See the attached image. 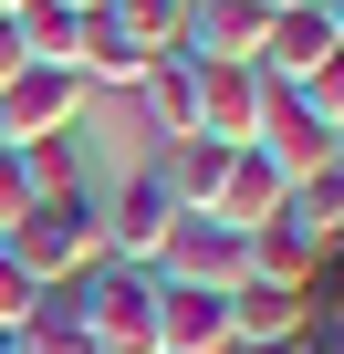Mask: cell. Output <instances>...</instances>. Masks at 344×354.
Returning <instances> with one entry per match:
<instances>
[{
    "instance_id": "cell-23",
    "label": "cell",
    "mask_w": 344,
    "mask_h": 354,
    "mask_svg": "<svg viewBox=\"0 0 344 354\" xmlns=\"http://www.w3.org/2000/svg\"><path fill=\"white\" fill-rule=\"evenodd\" d=\"M261 11H313V0H261Z\"/></svg>"
},
{
    "instance_id": "cell-1",
    "label": "cell",
    "mask_w": 344,
    "mask_h": 354,
    "mask_svg": "<svg viewBox=\"0 0 344 354\" xmlns=\"http://www.w3.org/2000/svg\"><path fill=\"white\" fill-rule=\"evenodd\" d=\"M73 344L84 354H156V271H84L73 281Z\"/></svg>"
},
{
    "instance_id": "cell-26",
    "label": "cell",
    "mask_w": 344,
    "mask_h": 354,
    "mask_svg": "<svg viewBox=\"0 0 344 354\" xmlns=\"http://www.w3.org/2000/svg\"><path fill=\"white\" fill-rule=\"evenodd\" d=\"M11 11H21V0H0V21H11Z\"/></svg>"
},
{
    "instance_id": "cell-2",
    "label": "cell",
    "mask_w": 344,
    "mask_h": 354,
    "mask_svg": "<svg viewBox=\"0 0 344 354\" xmlns=\"http://www.w3.org/2000/svg\"><path fill=\"white\" fill-rule=\"evenodd\" d=\"M0 250H11L42 292L53 281H84V271H105V209L94 198H32V219L0 240Z\"/></svg>"
},
{
    "instance_id": "cell-5",
    "label": "cell",
    "mask_w": 344,
    "mask_h": 354,
    "mask_svg": "<svg viewBox=\"0 0 344 354\" xmlns=\"http://www.w3.org/2000/svg\"><path fill=\"white\" fill-rule=\"evenodd\" d=\"M84 115V84L63 63H21L11 84H0V146H42V136H73Z\"/></svg>"
},
{
    "instance_id": "cell-3",
    "label": "cell",
    "mask_w": 344,
    "mask_h": 354,
    "mask_svg": "<svg viewBox=\"0 0 344 354\" xmlns=\"http://www.w3.org/2000/svg\"><path fill=\"white\" fill-rule=\"evenodd\" d=\"M156 292H209V302H230L240 281H251V240L230 230V219H178L156 240Z\"/></svg>"
},
{
    "instance_id": "cell-24",
    "label": "cell",
    "mask_w": 344,
    "mask_h": 354,
    "mask_svg": "<svg viewBox=\"0 0 344 354\" xmlns=\"http://www.w3.org/2000/svg\"><path fill=\"white\" fill-rule=\"evenodd\" d=\"M230 354H282V344H230Z\"/></svg>"
},
{
    "instance_id": "cell-6",
    "label": "cell",
    "mask_w": 344,
    "mask_h": 354,
    "mask_svg": "<svg viewBox=\"0 0 344 354\" xmlns=\"http://www.w3.org/2000/svg\"><path fill=\"white\" fill-rule=\"evenodd\" d=\"M334 53H344V11H334V0H313V11H271V32H261V84H313V73H334Z\"/></svg>"
},
{
    "instance_id": "cell-20",
    "label": "cell",
    "mask_w": 344,
    "mask_h": 354,
    "mask_svg": "<svg viewBox=\"0 0 344 354\" xmlns=\"http://www.w3.org/2000/svg\"><path fill=\"white\" fill-rule=\"evenodd\" d=\"M21 219H32V177H21V156H11V146H0V240H11Z\"/></svg>"
},
{
    "instance_id": "cell-4",
    "label": "cell",
    "mask_w": 344,
    "mask_h": 354,
    "mask_svg": "<svg viewBox=\"0 0 344 354\" xmlns=\"http://www.w3.org/2000/svg\"><path fill=\"white\" fill-rule=\"evenodd\" d=\"M251 146H261V156L292 177V188H302V177H323V167H344V156H334V146H344V125H323V115H313L292 84H271V94H261V125H251Z\"/></svg>"
},
{
    "instance_id": "cell-10",
    "label": "cell",
    "mask_w": 344,
    "mask_h": 354,
    "mask_svg": "<svg viewBox=\"0 0 344 354\" xmlns=\"http://www.w3.org/2000/svg\"><path fill=\"white\" fill-rule=\"evenodd\" d=\"M167 230H178V209H167V188H156L146 167H136L125 188H115V209H105V261H125V271H146Z\"/></svg>"
},
{
    "instance_id": "cell-13",
    "label": "cell",
    "mask_w": 344,
    "mask_h": 354,
    "mask_svg": "<svg viewBox=\"0 0 344 354\" xmlns=\"http://www.w3.org/2000/svg\"><path fill=\"white\" fill-rule=\"evenodd\" d=\"M156 354H230V302H209V292H156Z\"/></svg>"
},
{
    "instance_id": "cell-12",
    "label": "cell",
    "mask_w": 344,
    "mask_h": 354,
    "mask_svg": "<svg viewBox=\"0 0 344 354\" xmlns=\"http://www.w3.org/2000/svg\"><path fill=\"white\" fill-rule=\"evenodd\" d=\"M313 323V292H282V281H240L230 292V344H292Z\"/></svg>"
},
{
    "instance_id": "cell-9",
    "label": "cell",
    "mask_w": 344,
    "mask_h": 354,
    "mask_svg": "<svg viewBox=\"0 0 344 354\" xmlns=\"http://www.w3.org/2000/svg\"><path fill=\"white\" fill-rule=\"evenodd\" d=\"M261 32H271L261 0H188V42H178V63H261Z\"/></svg>"
},
{
    "instance_id": "cell-14",
    "label": "cell",
    "mask_w": 344,
    "mask_h": 354,
    "mask_svg": "<svg viewBox=\"0 0 344 354\" xmlns=\"http://www.w3.org/2000/svg\"><path fill=\"white\" fill-rule=\"evenodd\" d=\"M146 63H156V53H136L105 11H84V32H73V84H84V94H94V84H125V94H136Z\"/></svg>"
},
{
    "instance_id": "cell-25",
    "label": "cell",
    "mask_w": 344,
    "mask_h": 354,
    "mask_svg": "<svg viewBox=\"0 0 344 354\" xmlns=\"http://www.w3.org/2000/svg\"><path fill=\"white\" fill-rule=\"evenodd\" d=\"M63 11H105V0H63Z\"/></svg>"
},
{
    "instance_id": "cell-17",
    "label": "cell",
    "mask_w": 344,
    "mask_h": 354,
    "mask_svg": "<svg viewBox=\"0 0 344 354\" xmlns=\"http://www.w3.org/2000/svg\"><path fill=\"white\" fill-rule=\"evenodd\" d=\"M105 21H115L136 53H156V63H167V53L188 42V0H105Z\"/></svg>"
},
{
    "instance_id": "cell-11",
    "label": "cell",
    "mask_w": 344,
    "mask_h": 354,
    "mask_svg": "<svg viewBox=\"0 0 344 354\" xmlns=\"http://www.w3.org/2000/svg\"><path fill=\"white\" fill-rule=\"evenodd\" d=\"M219 167H230V146H209V136H178V146H156V188H167V209L178 219H209V198H219Z\"/></svg>"
},
{
    "instance_id": "cell-19",
    "label": "cell",
    "mask_w": 344,
    "mask_h": 354,
    "mask_svg": "<svg viewBox=\"0 0 344 354\" xmlns=\"http://www.w3.org/2000/svg\"><path fill=\"white\" fill-rule=\"evenodd\" d=\"M32 302H42V281H32V271L11 261V250H0V344H11V333L32 323Z\"/></svg>"
},
{
    "instance_id": "cell-22",
    "label": "cell",
    "mask_w": 344,
    "mask_h": 354,
    "mask_svg": "<svg viewBox=\"0 0 344 354\" xmlns=\"http://www.w3.org/2000/svg\"><path fill=\"white\" fill-rule=\"evenodd\" d=\"M21 63H32V53H21V32H11V21H0V84H11Z\"/></svg>"
},
{
    "instance_id": "cell-16",
    "label": "cell",
    "mask_w": 344,
    "mask_h": 354,
    "mask_svg": "<svg viewBox=\"0 0 344 354\" xmlns=\"http://www.w3.org/2000/svg\"><path fill=\"white\" fill-rule=\"evenodd\" d=\"M136 104H146V136H156V146H178V136H199V104H188V63H178V53H167V63H146Z\"/></svg>"
},
{
    "instance_id": "cell-18",
    "label": "cell",
    "mask_w": 344,
    "mask_h": 354,
    "mask_svg": "<svg viewBox=\"0 0 344 354\" xmlns=\"http://www.w3.org/2000/svg\"><path fill=\"white\" fill-rule=\"evenodd\" d=\"M313 250H344V167H323V177H302L292 188V209H282Z\"/></svg>"
},
{
    "instance_id": "cell-21",
    "label": "cell",
    "mask_w": 344,
    "mask_h": 354,
    "mask_svg": "<svg viewBox=\"0 0 344 354\" xmlns=\"http://www.w3.org/2000/svg\"><path fill=\"white\" fill-rule=\"evenodd\" d=\"M0 354H84V344H73V333H53V323H21Z\"/></svg>"
},
{
    "instance_id": "cell-7",
    "label": "cell",
    "mask_w": 344,
    "mask_h": 354,
    "mask_svg": "<svg viewBox=\"0 0 344 354\" xmlns=\"http://www.w3.org/2000/svg\"><path fill=\"white\" fill-rule=\"evenodd\" d=\"M261 63H188V104H199V136L209 146H251L261 125Z\"/></svg>"
},
{
    "instance_id": "cell-15",
    "label": "cell",
    "mask_w": 344,
    "mask_h": 354,
    "mask_svg": "<svg viewBox=\"0 0 344 354\" xmlns=\"http://www.w3.org/2000/svg\"><path fill=\"white\" fill-rule=\"evenodd\" d=\"M251 281H282V292H313V281H334V250H313L292 219H271V230H251Z\"/></svg>"
},
{
    "instance_id": "cell-8",
    "label": "cell",
    "mask_w": 344,
    "mask_h": 354,
    "mask_svg": "<svg viewBox=\"0 0 344 354\" xmlns=\"http://www.w3.org/2000/svg\"><path fill=\"white\" fill-rule=\"evenodd\" d=\"M282 209H292V177H282V167H271L261 146H230V167H219V198H209V219H230V230L251 240V230H271Z\"/></svg>"
}]
</instances>
